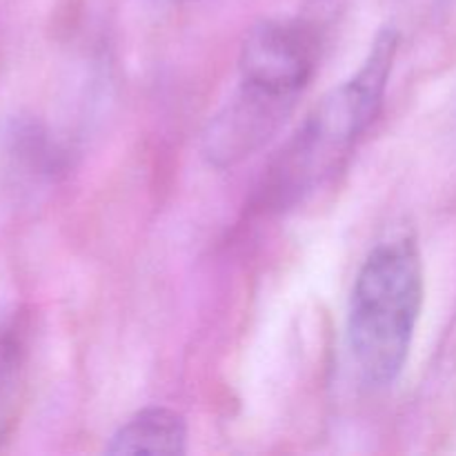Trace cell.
Wrapping results in <instances>:
<instances>
[{
	"mask_svg": "<svg viewBox=\"0 0 456 456\" xmlns=\"http://www.w3.org/2000/svg\"><path fill=\"white\" fill-rule=\"evenodd\" d=\"M399 53V29L383 27L374 36L359 69L330 89L305 116L270 167L263 196L285 209L332 181L356 142L381 114Z\"/></svg>",
	"mask_w": 456,
	"mask_h": 456,
	"instance_id": "6da1fadb",
	"label": "cell"
},
{
	"mask_svg": "<svg viewBox=\"0 0 456 456\" xmlns=\"http://www.w3.org/2000/svg\"><path fill=\"white\" fill-rule=\"evenodd\" d=\"M426 301V272L414 236L383 240L368 254L347 303L346 338L352 363L370 387L399 381Z\"/></svg>",
	"mask_w": 456,
	"mask_h": 456,
	"instance_id": "7a4b0ae2",
	"label": "cell"
},
{
	"mask_svg": "<svg viewBox=\"0 0 456 456\" xmlns=\"http://www.w3.org/2000/svg\"><path fill=\"white\" fill-rule=\"evenodd\" d=\"M321 29L305 18H270L254 25L239 53V85L297 105L314 78Z\"/></svg>",
	"mask_w": 456,
	"mask_h": 456,
	"instance_id": "3957f363",
	"label": "cell"
},
{
	"mask_svg": "<svg viewBox=\"0 0 456 456\" xmlns=\"http://www.w3.org/2000/svg\"><path fill=\"white\" fill-rule=\"evenodd\" d=\"M292 110L294 102L270 98L239 85L205 127L200 142L205 160L216 169L243 163L281 132Z\"/></svg>",
	"mask_w": 456,
	"mask_h": 456,
	"instance_id": "277c9868",
	"label": "cell"
},
{
	"mask_svg": "<svg viewBox=\"0 0 456 456\" xmlns=\"http://www.w3.org/2000/svg\"><path fill=\"white\" fill-rule=\"evenodd\" d=\"M107 454H185L187 421L181 412L163 405L145 408L129 417L111 435Z\"/></svg>",
	"mask_w": 456,
	"mask_h": 456,
	"instance_id": "5b68a950",
	"label": "cell"
}]
</instances>
